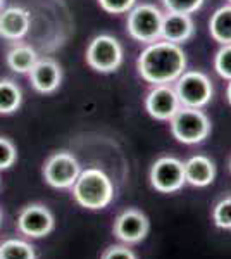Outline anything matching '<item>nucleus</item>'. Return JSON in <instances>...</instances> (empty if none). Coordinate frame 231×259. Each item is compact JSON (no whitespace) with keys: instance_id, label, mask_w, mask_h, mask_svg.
<instances>
[{"instance_id":"f257e3e1","label":"nucleus","mask_w":231,"mask_h":259,"mask_svg":"<svg viewBox=\"0 0 231 259\" xmlns=\"http://www.w3.org/2000/svg\"><path fill=\"white\" fill-rule=\"evenodd\" d=\"M136 68L150 85H171L187 71V54L181 45L157 40L142 50Z\"/></svg>"},{"instance_id":"f03ea898","label":"nucleus","mask_w":231,"mask_h":259,"mask_svg":"<svg viewBox=\"0 0 231 259\" xmlns=\"http://www.w3.org/2000/svg\"><path fill=\"white\" fill-rule=\"evenodd\" d=\"M71 189L74 200L90 211L106 209L114 199V185L111 178L99 168L81 169Z\"/></svg>"},{"instance_id":"7ed1b4c3","label":"nucleus","mask_w":231,"mask_h":259,"mask_svg":"<svg viewBox=\"0 0 231 259\" xmlns=\"http://www.w3.org/2000/svg\"><path fill=\"white\" fill-rule=\"evenodd\" d=\"M171 133L178 142L187 145H195L204 142L211 133V119L202 109L195 107H179L169 119Z\"/></svg>"},{"instance_id":"20e7f679","label":"nucleus","mask_w":231,"mask_h":259,"mask_svg":"<svg viewBox=\"0 0 231 259\" xmlns=\"http://www.w3.org/2000/svg\"><path fill=\"white\" fill-rule=\"evenodd\" d=\"M162 18L164 14L161 9L152 6V4L135 6L128 12V23H126L129 36L147 45L161 40Z\"/></svg>"},{"instance_id":"39448f33","label":"nucleus","mask_w":231,"mask_h":259,"mask_svg":"<svg viewBox=\"0 0 231 259\" xmlns=\"http://www.w3.org/2000/svg\"><path fill=\"white\" fill-rule=\"evenodd\" d=\"M174 90L183 107L202 109L212 100L214 87L211 78L202 71H184L174 81Z\"/></svg>"},{"instance_id":"423d86ee","label":"nucleus","mask_w":231,"mask_h":259,"mask_svg":"<svg viewBox=\"0 0 231 259\" xmlns=\"http://www.w3.org/2000/svg\"><path fill=\"white\" fill-rule=\"evenodd\" d=\"M123 45L111 35H97L86 49V62L99 73H112L123 62Z\"/></svg>"},{"instance_id":"0eeeda50","label":"nucleus","mask_w":231,"mask_h":259,"mask_svg":"<svg viewBox=\"0 0 231 259\" xmlns=\"http://www.w3.org/2000/svg\"><path fill=\"white\" fill-rule=\"evenodd\" d=\"M81 173V166L76 157L69 152H56L49 157L43 166V178L52 189H71Z\"/></svg>"},{"instance_id":"6e6552de","label":"nucleus","mask_w":231,"mask_h":259,"mask_svg":"<svg viewBox=\"0 0 231 259\" xmlns=\"http://www.w3.org/2000/svg\"><path fill=\"white\" fill-rule=\"evenodd\" d=\"M150 183L161 194H173L181 190L187 183L183 162L173 156H164L157 159L150 168Z\"/></svg>"},{"instance_id":"1a4fd4ad","label":"nucleus","mask_w":231,"mask_h":259,"mask_svg":"<svg viewBox=\"0 0 231 259\" xmlns=\"http://www.w3.org/2000/svg\"><path fill=\"white\" fill-rule=\"evenodd\" d=\"M54 225H56L54 214L49 207L41 204H29L18 216V230L29 239L47 237L54 230Z\"/></svg>"},{"instance_id":"9d476101","label":"nucleus","mask_w":231,"mask_h":259,"mask_svg":"<svg viewBox=\"0 0 231 259\" xmlns=\"http://www.w3.org/2000/svg\"><path fill=\"white\" fill-rule=\"evenodd\" d=\"M181 104L173 85H155L145 99V109L157 121H169Z\"/></svg>"},{"instance_id":"9b49d317","label":"nucleus","mask_w":231,"mask_h":259,"mask_svg":"<svg viewBox=\"0 0 231 259\" xmlns=\"http://www.w3.org/2000/svg\"><path fill=\"white\" fill-rule=\"evenodd\" d=\"M150 228L149 218L138 209H126L114 221V235L124 244H138L147 237Z\"/></svg>"},{"instance_id":"f8f14e48","label":"nucleus","mask_w":231,"mask_h":259,"mask_svg":"<svg viewBox=\"0 0 231 259\" xmlns=\"http://www.w3.org/2000/svg\"><path fill=\"white\" fill-rule=\"evenodd\" d=\"M28 74L33 89L40 92V94H52V92H56L62 80L61 66L54 59H38Z\"/></svg>"},{"instance_id":"ddd939ff","label":"nucleus","mask_w":231,"mask_h":259,"mask_svg":"<svg viewBox=\"0 0 231 259\" xmlns=\"http://www.w3.org/2000/svg\"><path fill=\"white\" fill-rule=\"evenodd\" d=\"M193 33H195V23H193L192 16L176 14V12H167V14H164L161 40L181 45L192 38Z\"/></svg>"},{"instance_id":"4468645a","label":"nucleus","mask_w":231,"mask_h":259,"mask_svg":"<svg viewBox=\"0 0 231 259\" xmlns=\"http://www.w3.org/2000/svg\"><path fill=\"white\" fill-rule=\"evenodd\" d=\"M29 30V12L23 7H7L0 11V36L21 40Z\"/></svg>"},{"instance_id":"2eb2a0df","label":"nucleus","mask_w":231,"mask_h":259,"mask_svg":"<svg viewBox=\"0 0 231 259\" xmlns=\"http://www.w3.org/2000/svg\"><path fill=\"white\" fill-rule=\"evenodd\" d=\"M183 166L184 180L193 187L202 189V187L211 185L214 178H216V166L207 156H202V154L192 156L187 162H183Z\"/></svg>"},{"instance_id":"dca6fc26","label":"nucleus","mask_w":231,"mask_h":259,"mask_svg":"<svg viewBox=\"0 0 231 259\" xmlns=\"http://www.w3.org/2000/svg\"><path fill=\"white\" fill-rule=\"evenodd\" d=\"M209 33L219 45L231 44V4L219 7L209 19Z\"/></svg>"},{"instance_id":"f3484780","label":"nucleus","mask_w":231,"mask_h":259,"mask_svg":"<svg viewBox=\"0 0 231 259\" xmlns=\"http://www.w3.org/2000/svg\"><path fill=\"white\" fill-rule=\"evenodd\" d=\"M38 56L29 45H16L7 52V66L19 74H26L33 69Z\"/></svg>"},{"instance_id":"a211bd4d","label":"nucleus","mask_w":231,"mask_h":259,"mask_svg":"<svg viewBox=\"0 0 231 259\" xmlns=\"http://www.w3.org/2000/svg\"><path fill=\"white\" fill-rule=\"evenodd\" d=\"M23 102L21 89L12 80H0V114H12Z\"/></svg>"},{"instance_id":"6ab92c4d","label":"nucleus","mask_w":231,"mask_h":259,"mask_svg":"<svg viewBox=\"0 0 231 259\" xmlns=\"http://www.w3.org/2000/svg\"><path fill=\"white\" fill-rule=\"evenodd\" d=\"M0 259H36L35 247L21 239H9L0 244Z\"/></svg>"},{"instance_id":"aec40b11","label":"nucleus","mask_w":231,"mask_h":259,"mask_svg":"<svg viewBox=\"0 0 231 259\" xmlns=\"http://www.w3.org/2000/svg\"><path fill=\"white\" fill-rule=\"evenodd\" d=\"M212 221L217 228L231 230V195H224L212 209Z\"/></svg>"},{"instance_id":"412c9836","label":"nucleus","mask_w":231,"mask_h":259,"mask_svg":"<svg viewBox=\"0 0 231 259\" xmlns=\"http://www.w3.org/2000/svg\"><path fill=\"white\" fill-rule=\"evenodd\" d=\"M214 69L224 80H231V44L221 45V49L216 52L214 57Z\"/></svg>"},{"instance_id":"4be33fe9","label":"nucleus","mask_w":231,"mask_h":259,"mask_svg":"<svg viewBox=\"0 0 231 259\" xmlns=\"http://www.w3.org/2000/svg\"><path fill=\"white\" fill-rule=\"evenodd\" d=\"M205 0H162L164 7L167 12H176V14H188L192 16L204 6Z\"/></svg>"},{"instance_id":"5701e85b","label":"nucleus","mask_w":231,"mask_h":259,"mask_svg":"<svg viewBox=\"0 0 231 259\" xmlns=\"http://www.w3.org/2000/svg\"><path fill=\"white\" fill-rule=\"evenodd\" d=\"M16 159H18V152L14 144L9 139L0 137V169H9L11 166H14Z\"/></svg>"},{"instance_id":"b1692460","label":"nucleus","mask_w":231,"mask_h":259,"mask_svg":"<svg viewBox=\"0 0 231 259\" xmlns=\"http://www.w3.org/2000/svg\"><path fill=\"white\" fill-rule=\"evenodd\" d=\"M99 4L109 14H126L135 7L136 0H99Z\"/></svg>"},{"instance_id":"393cba45","label":"nucleus","mask_w":231,"mask_h":259,"mask_svg":"<svg viewBox=\"0 0 231 259\" xmlns=\"http://www.w3.org/2000/svg\"><path fill=\"white\" fill-rule=\"evenodd\" d=\"M102 259H136L135 252L126 245H111L102 254Z\"/></svg>"},{"instance_id":"a878e982","label":"nucleus","mask_w":231,"mask_h":259,"mask_svg":"<svg viewBox=\"0 0 231 259\" xmlns=\"http://www.w3.org/2000/svg\"><path fill=\"white\" fill-rule=\"evenodd\" d=\"M226 97H228V102H229V106H231V80L228 83V89H226Z\"/></svg>"},{"instance_id":"bb28decb","label":"nucleus","mask_w":231,"mask_h":259,"mask_svg":"<svg viewBox=\"0 0 231 259\" xmlns=\"http://www.w3.org/2000/svg\"><path fill=\"white\" fill-rule=\"evenodd\" d=\"M4 2H6V0H0V11L4 9Z\"/></svg>"},{"instance_id":"cd10ccee","label":"nucleus","mask_w":231,"mask_h":259,"mask_svg":"<svg viewBox=\"0 0 231 259\" xmlns=\"http://www.w3.org/2000/svg\"><path fill=\"white\" fill-rule=\"evenodd\" d=\"M0 223H2V211H0Z\"/></svg>"},{"instance_id":"c85d7f7f","label":"nucleus","mask_w":231,"mask_h":259,"mask_svg":"<svg viewBox=\"0 0 231 259\" xmlns=\"http://www.w3.org/2000/svg\"><path fill=\"white\" fill-rule=\"evenodd\" d=\"M229 171H231V159H229Z\"/></svg>"},{"instance_id":"c756f323","label":"nucleus","mask_w":231,"mask_h":259,"mask_svg":"<svg viewBox=\"0 0 231 259\" xmlns=\"http://www.w3.org/2000/svg\"><path fill=\"white\" fill-rule=\"evenodd\" d=\"M228 2H229V4H231V0H228Z\"/></svg>"}]
</instances>
